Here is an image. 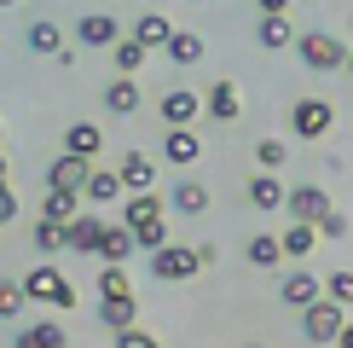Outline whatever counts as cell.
<instances>
[{
    "mask_svg": "<svg viewBox=\"0 0 353 348\" xmlns=\"http://www.w3.org/2000/svg\"><path fill=\"white\" fill-rule=\"evenodd\" d=\"M116 348H157V337H145L139 325H128V331H116Z\"/></svg>",
    "mask_w": 353,
    "mask_h": 348,
    "instance_id": "cell-38",
    "label": "cell"
},
{
    "mask_svg": "<svg viewBox=\"0 0 353 348\" xmlns=\"http://www.w3.org/2000/svg\"><path fill=\"white\" fill-rule=\"evenodd\" d=\"M278 261H284V255H278V238H272V232L249 238V267H278Z\"/></svg>",
    "mask_w": 353,
    "mask_h": 348,
    "instance_id": "cell-32",
    "label": "cell"
},
{
    "mask_svg": "<svg viewBox=\"0 0 353 348\" xmlns=\"http://www.w3.org/2000/svg\"><path fill=\"white\" fill-rule=\"evenodd\" d=\"M35 250L58 255V250H64V226H52V221H35Z\"/></svg>",
    "mask_w": 353,
    "mask_h": 348,
    "instance_id": "cell-37",
    "label": "cell"
},
{
    "mask_svg": "<svg viewBox=\"0 0 353 348\" xmlns=\"http://www.w3.org/2000/svg\"><path fill=\"white\" fill-rule=\"evenodd\" d=\"M313 244H319V232L307 221H290L284 232H278V255H313Z\"/></svg>",
    "mask_w": 353,
    "mask_h": 348,
    "instance_id": "cell-25",
    "label": "cell"
},
{
    "mask_svg": "<svg viewBox=\"0 0 353 348\" xmlns=\"http://www.w3.org/2000/svg\"><path fill=\"white\" fill-rule=\"evenodd\" d=\"M255 41H261L267 52H284L290 41H296V23H290V12H284V18H261V23H255Z\"/></svg>",
    "mask_w": 353,
    "mask_h": 348,
    "instance_id": "cell-24",
    "label": "cell"
},
{
    "mask_svg": "<svg viewBox=\"0 0 353 348\" xmlns=\"http://www.w3.org/2000/svg\"><path fill=\"white\" fill-rule=\"evenodd\" d=\"M99 232H105V215H99V209L70 215V221H64V250L70 255H93L99 250Z\"/></svg>",
    "mask_w": 353,
    "mask_h": 348,
    "instance_id": "cell-6",
    "label": "cell"
},
{
    "mask_svg": "<svg viewBox=\"0 0 353 348\" xmlns=\"http://www.w3.org/2000/svg\"><path fill=\"white\" fill-rule=\"evenodd\" d=\"M203 157V145L191 128H168V139H163V163H197Z\"/></svg>",
    "mask_w": 353,
    "mask_h": 348,
    "instance_id": "cell-23",
    "label": "cell"
},
{
    "mask_svg": "<svg viewBox=\"0 0 353 348\" xmlns=\"http://www.w3.org/2000/svg\"><path fill=\"white\" fill-rule=\"evenodd\" d=\"M18 348H70V337H64V325H52V319H41V325H23Z\"/></svg>",
    "mask_w": 353,
    "mask_h": 348,
    "instance_id": "cell-27",
    "label": "cell"
},
{
    "mask_svg": "<svg viewBox=\"0 0 353 348\" xmlns=\"http://www.w3.org/2000/svg\"><path fill=\"white\" fill-rule=\"evenodd\" d=\"M6 168H12V163H6V157H0V186H6Z\"/></svg>",
    "mask_w": 353,
    "mask_h": 348,
    "instance_id": "cell-41",
    "label": "cell"
},
{
    "mask_svg": "<svg viewBox=\"0 0 353 348\" xmlns=\"http://www.w3.org/2000/svg\"><path fill=\"white\" fill-rule=\"evenodd\" d=\"M168 35H174V23L163 18V12H145V18H134V29H128V41H134V47H145V52H157Z\"/></svg>",
    "mask_w": 353,
    "mask_h": 348,
    "instance_id": "cell-15",
    "label": "cell"
},
{
    "mask_svg": "<svg viewBox=\"0 0 353 348\" xmlns=\"http://www.w3.org/2000/svg\"><path fill=\"white\" fill-rule=\"evenodd\" d=\"M203 209H209V186L203 180H180L168 192V215H203Z\"/></svg>",
    "mask_w": 353,
    "mask_h": 348,
    "instance_id": "cell-19",
    "label": "cell"
},
{
    "mask_svg": "<svg viewBox=\"0 0 353 348\" xmlns=\"http://www.w3.org/2000/svg\"><path fill=\"white\" fill-rule=\"evenodd\" d=\"M255 6H261V18H284V12H290V0H255Z\"/></svg>",
    "mask_w": 353,
    "mask_h": 348,
    "instance_id": "cell-40",
    "label": "cell"
},
{
    "mask_svg": "<svg viewBox=\"0 0 353 348\" xmlns=\"http://www.w3.org/2000/svg\"><path fill=\"white\" fill-rule=\"evenodd\" d=\"M319 296H325V302H342V308H347V302H353V273H347V267H336L330 279L319 284Z\"/></svg>",
    "mask_w": 353,
    "mask_h": 348,
    "instance_id": "cell-31",
    "label": "cell"
},
{
    "mask_svg": "<svg viewBox=\"0 0 353 348\" xmlns=\"http://www.w3.org/2000/svg\"><path fill=\"white\" fill-rule=\"evenodd\" d=\"M87 168H93V163H87V157H58V163H47V192H76L81 197V186H87Z\"/></svg>",
    "mask_w": 353,
    "mask_h": 348,
    "instance_id": "cell-10",
    "label": "cell"
},
{
    "mask_svg": "<svg viewBox=\"0 0 353 348\" xmlns=\"http://www.w3.org/2000/svg\"><path fill=\"white\" fill-rule=\"evenodd\" d=\"M284 157H290V151H284V139H261V145H255L261 174H278V168H284Z\"/></svg>",
    "mask_w": 353,
    "mask_h": 348,
    "instance_id": "cell-34",
    "label": "cell"
},
{
    "mask_svg": "<svg viewBox=\"0 0 353 348\" xmlns=\"http://www.w3.org/2000/svg\"><path fill=\"white\" fill-rule=\"evenodd\" d=\"M313 232H319V238H347V215H342V209H325V215L313 221Z\"/></svg>",
    "mask_w": 353,
    "mask_h": 348,
    "instance_id": "cell-36",
    "label": "cell"
},
{
    "mask_svg": "<svg viewBox=\"0 0 353 348\" xmlns=\"http://www.w3.org/2000/svg\"><path fill=\"white\" fill-rule=\"evenodd\" d=\"M116 180H122V197H134V192H157V163L145 151H128L122 163H116Z\"/></svg>",
    "mask_w": 353,
    "mask_h": 348,
    "instance_id": "cell-9",
    "label": "cell"
},
{
    "mask_svg": "<svg viewBox=\"0 0 353 348\" xmlns=\"http://www.w3.org/2000/svg\"><path fill=\"white\" fill-rule=\"evenodd\" d=\"M203 110H209V122H238V87H232V81H209Z\"/></svg>",
    "mask_w": 353,
    "mask_h": 348,
    "instance_id": "cell-22",
    "label": "cell"
},
{
    "mask_svg": "<svg viewBox=\"0 0 353 348\" xmlns=\"http://www.w3.org/2000/svg\"><path fill=\"white\" fill-rule=\"evenodd\" d=\"M191 6H203V0H191Z\"/></svg>",
    "mask_w": 353,
    "mask_h": 348,
    "instance_id": "cell-43",
    "label": "cell"
},
{
    "mask_svg": "<svg viewBox=\"0 0 353 348\" xmlns=\"http://www.w3.org/2000/svg\"><path fill=\"white\" fill-rule=\"evenodd\" d=\"M157 348H163V342H157Z\"/></svg>",
    "mask_w": 353,
    "mask_h": 348,
    "instance_id": "cell-44",
    "label": "cell"
},
{
    "mask_svg": "<svg viewBox=\"0 0 353 348\" xmlns=\"http://www.w3.org/2000/svg\"><path fill=\"white\" fill-rule=\"evenodd\" d=\"M0 6H18V0H0Z\"/></svg>",
    "mask_w": 353,
    "mask_h": 348,
    "instance_id": "cell-42",
    "label": "cell"
},
{
    "mask_svg": "<svg viewBox=\"0 0 353 348\" xmlns=\"http://www.w3.org/2000/svg\"><path fill=\"white\" fill-rule=\"evenodd\" d=\"M290 47H296V52H301V64H307V70H319V76H330V70H342V64H347V47H342L336 35H296Z\"/></svg>",
    "mask_w": 353,
    "mask_h": 348,
    "instance_id": "cell-4",
    "label": "cell"
},
{
    "mask_svg": "<svg viewBox=\"0 0 353 348\" xmlns=\"http://www.w3.org/2000/svg\"><path fill=\"white\" fill-rule=\"evenodd\" d=\"M70 215H81V197H76V192H47V197H41V221L64 226Z\"/></svg>",
    "mask_w": 353,
    "mask_h": 348,
    "instance_id": "cell-28",
    "label": "cell"
},
{
    "mask_svg": "<svg viewBox=\"0 0 353 348\" xmlns=\"http://www.w3.org/2000/svg\"><path fill=\"white\" fill-rule=\"evenodd\" d=\"M105 110H110V116H139V81H134V76H116V81L105 87Z\"/></svg>",
    "mask_w": 353,
    "mask_h": 348,
    "instance_id": "cell-21",
    "label": "cell"
},
{
    "mask_svg": "<svg viewBox=\"0 0 353 348\" xmlns=\"http://www.w3.org/2000/svg\"><path fill=\"white\" fill-rule=\"evenodd\" d=\"M325 209H336L325 186H290V192H284V215H290V221H307V226H313Z\"/></svg>",
    "mask_w": 353,
    "mask_h": 348,
    "instance_id": "cell-7",
    "label": "cell"
},
{
    "mask_svg": "<svg viewBox=\"0 0 353 348\" xmlns=\"http://www.w3.org/2000/svg\"><path fill=\"white\" fill-rule=\"evenodd\" d=\"M163 58H168L174 70H191V64H197V58H203V41L191 35V29H174V35L163 41Z\"/></svg>",
    "mask_w": 353,
    "mask_h": 348,
    "instance_id": "cell-20",
    "label": "cell"
},
{
    "mask_svg": "<svg viewBox=\"0 0 353 348\" xmlns=\"http://www.w3.org/2000/svg\"><path fill=\"white\" fill-rule=\"evenodd\" d=\"M157 110H163V122H168V128H191V122L203 116V93H191V87H174V93H163V105H157Z\"/></svg>",
    "mask_w": 353,
    "mask_h": 348,
    "instance_id": "cell-11",
    "label": "cell"
},
{
    "mask_svg": "<svg viewBox=\"0 0 353 348\" xmlns=\"http://www.w3.org/2000/svg\"><path fill=\"white\" fill-rule=\"evenodd\" d=\"M110 52H116V76H134V70H145V47H134V41H128V35L116 41Z\"/></svg>",
    "mask_w": 353,
    "mask_h": 348,
    "instance_id": "cell-33",
    "label": "cell"
},
{
    "mask_svg": "<svg viewBox=\"0 0 353 348\" xmlns=\"http://www.w3.org/2000/svg\"><path fill=\"white\" fill-rule=\"evenodd\" d=\"M249 203H255V209H284V186H278V174H249Z\"/></svg>",
    "mask_w": 353,
    "mask_h": 348,
    "instance_id": "cell-26",
    "label": "cell"
},
{
    "mask_svg": "<svg viewBox=\"0 0 353 348\" xmlns=\"http://www.w3.org/2000/svg\"><path fill=\"white\" fill-rule=\"evenodd\" d=\"M23 313V290L18 279H0V319H18Z\"/></svg>",
    "mask_w": 353,
    "mask_h": 348,
    "instance_id": "cell-35",
    "label": "cell"
},
{
    "mask_svg": "<svg viewBox=\"0 0 353 348\" xmlns=\"http://www.w3.org/2000/svg\"><path fill=\"white\" fill-rule=\"evenodd\" d=\"M12 215H18V197H12V186H0V226H6Z\"/></svg>",
    "mask_w": 353,
    "mask_h": 348,
    "instance_id": "cell-39",
    "label": "cell"
},
{
    "mask_svg": "<svg viewBox=\"0 0 353 348\" xmlns=\"http://www.w3.org/2000/svg\"><path fill=\"white\" fill-rule=\"evenodd\" d=\"M64 151L93 163V157L105 151V134H99V122H70V128H64Z\"/></svg>",
    "mask_w": 353,
    "mask_h": 348,
    "instance_id": "cell-16",
    "label": "cell"
},
{
    "mask_svg": "<svg viewBox=\"0 0 353 348\" xmlns=\"http://www.w3.org/2000/svg\"><path fill=\"white\" fill-rule=\"evenodd\" d=\"M278 302H290V308H307V302H319V279L307 267L284 273V284H278Z\"/></svg>",
    "mask_w": 353,
    "mask_h": 348,
    "instance_id": "cell-17",
    "label": "cell"
},
{
    "mask_svg": "<svg viewBox=\"0 0 353 348\" xmlns=\"http://www.w3.org/2000/svg\"><path fill=\"white\" fill-rule=\"evenodd\" d=\"M214 261V244H163V250H151V273L157 279H168V284H180V279H197L203 267Z\"/></svg>",
    "mask_w": 353,
    "mask_h": 348,
    "instance_id": "cell-1",
    "label": "cell"
},
{
    "mask_svg": "<svg viewBox=\"0 0 353 348\" xmlns=\"http://www.w3.org/2000/svg\"><path fill=\"white\" fill-rule=\"evenodd\" d=\"M139 319V302L134 296H99V325L105 331H128Z\"/></svg>",
    "mask_w": 353,
    "mask_h": 348,
    "instance_id": "cell-18",
    "label": "cell"
},
{
    "mask_svg": "<svg viewBox=\"0 0 353 348\" xmlns=\"http://www.w3.org/2000/svg\"><path fill=\"white\" fill-rule=\"evenodd\" d=\"M76 41L81 47H116V41H122V23H116L110 12H87L76 23Z\"/></svg>",
    "mask_w": 353,
    "mask_h": 348,
    "instance_id": "cell-12",
    "label": "cell"
},
{
    "mask_svg": "<svg viewBox=\"0 0 353 348\" xmlns=\"http://www.w3.org/2000/svg\"><path fill=\"white\" fill-rule=\"evenodd\" d=\"M18 290H23V302H47V308H70V302H76V284H70L52 261L29 267L23 279H18Z\"/></svg>",
    "mask_w": 353,
    "mask_h": 348,
    "instance_id": "cell-2",
    "label": "cell"
},
{
    "mask_svg": "<svg viewBox=\"0 0 353 348\" xmlns=\"http://www.w3.org/2000/svg\"><path fill=\"white\" fill-rule=\"evenodd\" d=\"M301 331H307V342H313V348H330L347 331V308H342V302H325V296L307 302V308H301Z\"/></svg>",
    "mask_w": 353,
    "mask_h": 348,
    "instance_id": "cell-3",
    "label": "cell"
},
{
    "mask_svg": "<svg viewBox=\"0 0 353 348\" xmlns=\"http://www.w3.org/2000/svg\"><path fill=\"white\" fill-rule=\"evenodd\" d=\"M29 52L58 58V52H64V29H58V23H29Z\"/></svg>",
    "mask_w": 353,
    "mask_h": 348,
    "instance_id": "cell-29",
    "label": "cell"
},
{
    "mask_svg": "<svg viewBox=\"0 0 353 348\" xmlns=\"http://www.w3.org/2000/svg\"><path fill=\"white\" fill-rule=\"evenodd\" d=\"M290 128H296L301 139H325L336 128V105L330 99H296V105H290Z\"/></svg>",
    "mask_w": 353,
    "mask_h": 348,
    "instance_id": "cell-5",
    "label": "cell"
},
{
    "mask_svg": "<svg viewBox=\"0 0 353 348\" xmlns=\"http://www.w3.org/2000/svg\"><path fill=\"white\" fill-rule=\"evenodd\" d=\"M99 296H134V284H128V267H116V261H99Z\"/></svg>",
    "mask_w": 353,
    "mask_h": 348,
    "instance_id": "cell-30",
    "label": "cell"
},
{
    "mask_svg": "<svg viewBox=\"0 0 353 348\" xmlns=\"http://www.w3.org/2000/svg\"><path fill=\"white\" fill-rule=\"evenodd\" d=\"M81 197L93 203V209H105V203H116V197H122V180H116V168L93 163V168H87V186H81Z\"/></svg>",
    "mask_w": 353,
    "mask_h": 348,
    "instance_id": "cell-14",
    "label": "cell"
},
{
    "mask_svg": "<svg viewBox=\"0 0 353 348\" xmlns=\"http://www.w3.org/2000/svg\"><path fill=\"white\" fill-rule=\"evenodd\" d=\"M99 261H116V267H128V255H139L134 250V232H128L122 221H105V232H99Z\"/></svg>",
    "mask_w": 353,
    "mask_h": 348,
    "instance_id": "cell-13",
    "label": "cell"
},
{
    "mask_svg": "<svg viewBox=\"0 0 353 348\" xmlns=\"http://www.w3.org/2000/svg\"><path fill=\"white\" fill-rule=\"evenodd\" d=\"M116 215H122V226H128V232H145V226H163V221H168V215H163V197H157V192H134V197H122V209H116Z\"/></svg>",
    "mask_w": 353,
    "mask_h": 348,
    "instance_id": "cell-8",
    "label": "cell"
}]
</instances>
